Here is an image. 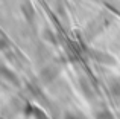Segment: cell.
Here are the masks:
<instances>
[{"label":"cell","instance_id":"cell-3","mask_svg":"<svg viewBox=\"0 0 120 119\" xmlns=\"http://www.w3.org/2000/svg\"><path fill=\"white\" fill-rule=\"evenodd\" d=\"M90 55H91V58L96 63H99V64H103V66H114L116 64V58L106 51L94 49V51L90 52Z\"/></svg>","mask_w":120,"mask_h":119},{"label":"cell","instance_id":"cell-7","mask_svg":"<svg viewBox=\"0 0 120 119\" xmlns=\"http://www.w3.org/2000/svg\"><path fill=\"white\" fill-rule=\"evenodd\" d=\"M50 57V52H49V49H46V48H40V49H37V52H35V60L38 63H43V61H47Z\"/></svg>","mask_w":120,"mask_h":119},{"label":"cell","instance_id":"cell-11","mask_svg":"<svg viewBox=\"0 0 120 119\" xmlns=\"http://www.w3.org/2000/svg\"><path fill=\"white\" fill-rule=\"evenodd\" d=\"M64 119H85L84 116H81V115L78 113H71V111H67V113L64 115Z\"/></svg>","mask_w":120,"mask_h":119},{"label":"cell","instance_id":"cell-12","mask_svg":"<svg viewBox=\"0 0 120 119\" xmlns=\"http://www.w3.org/2000/svg\"><path fill=\"white\" fill-rule=\"evenodd\" d=\"M34 115H35L37 119H49V118L46 116V113H44V111H41V110H38V108H35V110H34Z\"/></svg>","mask_w":120,"mask_h":119},{"label":"cell","instance_id":"cell-8","mask_svg":"<svg viewBox=\"0 0 120 119\" xmlns=\"http://www.w3.org/2000/svg\"><path fill=\"white\" fill-rule=\"evenodd\" d=\"M94 119H116V118L108 108H100V110L94 111Z\"/></svg>","mask_w":120,"mask_h":119},{"label":"cell","instance_id":"cell-6","mask_svg":"<svg viewBox=\"0 0 120 119\" xmlns=\"http://www.w3.org/2000/svg\"><path fill=\"white\" fill-rule=\"evenodd\" d=\"M43 40L44 41H47L49 44H58V40H56V35L55 32H53L52 29H49V28H46V29H43Z\"/></svg>","mask_w":120,"mask_h":119},{"label":"cell","instance_id":"cell-1","mask_svg":"<svg viewBox=\"0 0 120 119\" xmlns=\"http://www.w3.org/2000/svg\"><path fill=\"white\" fill-rule=\"evenodd\" d=\"M109 23H111V17H109L108 14H99V15H96L94 18H91V20L85 24V28H84V37L88 40V41H91V40H94L96 37H99L100 34H102L103 31L109 26Z\"/></svg>","mask_w":120,"mask_h":119},{"label":"cell","instance_id":"cell-2","mask_svg":"<svg viewBox=\"0 0 120 119\" xmlns=\"http://www.w3.org/2000/svg\"><path fill=\"white\" fill-rule=\"evenodd\" d=\"M59 73H61V66L58 63L52 61V63H47L43 69L40 70V81L43 84H53L56 79H58Z\"/></svg>","mask_w":120,"mask_h":119},{"label":"cell","instance_id":"cell-10","mask_svg":"<svg viewBox=\"0 0 120 119\" xmlns=\"http://www.w3.org/2000/svg\"><path fill=\"white\" fill-rule=\"evenodd\" d=\"M21 9H23V14L26 15L27 20H34V17H35V14H34V8L32 5H30L29 2H26L23 6H21Z\"/></svg>","mask_w":120,"mask_h":119},{"label":"cell","instance_id":"cell-5","mask_svg":"<svg viewBox=\"0 0 120 119\" xmlns=\"http://www.w3.org/2000/svg\"><path fill=\"white\" fill-rule=\"evenodd\" d=\"M108 90L114 98H120V76H112L108 79Z\"/></svg>","mask_w":120,"mask_h":119},{"label":"cell","instance_id":"cell-9","mask_svg":"<svg viewBox=\"0 0 120 119\" xmlns=\"http://www.w3.org/2000/svg\"><path fill=\"white\" fill-rule=\"evenodd\" d=\"M2 76H3V79H6V81H9V83H14L15 86L18 84V79H17V76L14 75V72H9L6 67H2Z\"/></svg>","mask_w":120,"mask_h":119},{"label":"cell","instance_id":"cell-4","mask_svg":"<svg viewBox=\"0 0 120 119\" xmlns=\"http://www.w3.org/2000/svg\"><path fill=\"white\" fill-rule=\"evenodd\" d=\"M78 84H79L81 93H82V95H84L87 99H93V98H94V95H96V89H94V86L90 83V81H88V78L79 76Z\"/></svg>","mask_w":120,"mask_h":119}]
</instances>
